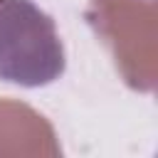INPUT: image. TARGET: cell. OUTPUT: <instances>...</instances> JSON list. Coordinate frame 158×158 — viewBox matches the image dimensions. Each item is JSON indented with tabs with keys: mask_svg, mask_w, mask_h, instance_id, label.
Segmentation results:
<instances>
[{
	"mask_svg": "<svg viewBox=\"0 0 158 158\" xmlns=\"http://www.w3.org/2000/svg\"><path fill=\"white\" fill-rule=\"evenodd\" d=\"M64 64L54 20L32 0H0V79L44 86L64 74Z\"/></svg>",
	"mask_w": 158,
	"mask_h": 158,
	"instance_id": "cell-1",
	"label": "cell"
}]
</instances>
